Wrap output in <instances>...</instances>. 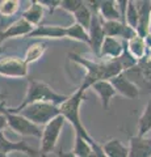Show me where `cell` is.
<instances>
[{
    "instance_id": "cell-8",
    "label": "cell",
    "mask_w": 151,
    "mask_h": 157,
    "mask_svg": "<svg viewBox=\"0 0 151 157\" xmlns=\"http://www.w3.org/2000/svg\"><path fill=\"white\" fill-rule=\"evenodd\" d=\"M0 152L4 155H9L12 152H20L29 157H41L40 151L30 147L26 141H12L4 135V132H0Z\"/></svg>"
},
{
    "instance_id": "cell-35",
    "label": "cell",
    "mask_w": 151,
    "mask_h": 157,
    "mask_svg": "<svg viewBox=\"0 0 151 157\" xmlns=\"http://www.w3.org/2000/svg\"><path fill=\"white\" fill-rule=\"evenodd\" d=\"M3 30L4 29H0V43L3 42Z\"/></svg>"
},
{
    "instance_id": "cell-36",
    "label": "cell",
    "mask_w": 151,
    "mask_h": 157,
    "mask_svg": "<svg viewBox=\"0 0 151 157\" xmlns=\"http://www.w3.org/2000/svg\"><path fill=\"white\" fill-rule=\"evenodd\" d=\"M0 157H8V155H4V153H2V152H0Z\"/></svg>"
},
{
    "instance_id": "cell-5",
    "label": "cell",
    "mask_w": 151,
    "mask_h": 157,
    "mask_svg": "<svg viewBox=\"0 0 151 157\" xmlns=\"http://www.w3.org/2000/svg\"><path fill=\"white\" fill-rule=\"evenodd\" d=\"M65 118L62 115L55 117L53 121H50L46 126H43L42 135H41V145H40V156L47 157L51 152H54L55 145L59 139V135L65 127Z\"/></svg>"
},
{
    "instance_id": "cell-32",
    "label": "cell",
    "mask_w": 151,
    "mask_h": 157,
    "mask_svg": "<svg viewBox=\"0 0 151 157\" xmlns=\"http://www.w3.org/2000/svg\"><path fill=\"white\" fill-rule=\"evenodd\" d=\"M57 157H76L71 151H63V149H58L57 151Z\"/></svg>"
},
{
    "instance_id": "cell-7",
    "label": "cell",
    "mask_w": 151,
    "mask_h": 157,
    "mask_svg": "<svg viewBox=\"0 0 151 157\" xmlns=\"http://www.w3.org/2000/svg\"><path fill=\"white\" fill-rule=\"evenodd\" d=\"M0 76L26 77L28 64L20 56H6L0 59Z\"/></svg>"
},
{
    "instance_id": "cell-23",
    "label": "cell",
    "mask_w": 151,
    "mask_h": 157,
    "mask_svg": "<svg viewBox=\"0 0 151 157\" xmlns=\"http://www.w3.org/2000/svg\"><path fill=\"white\" fill-rule=\"evenodd\" d=\"M72 16L75 18V24L80 25L81 28H84L85 30L88 32L89 25H91V20H92V12L85 2H83L81 6L72 13Z\"/></svg>"
},
{
    "instance_id": "cell-16",
    "label": "cell",
    "mask_w": 151,
    "mask_h": 157,
    "mask_svg": "<svg viewBox=\"0 0 151 157\" xmlns=\"http://www.w3.org/2000/svg\"><path fill=\"white\" fill-rule=\"evenodd\" d=\"M91 88L96 92V94L100 97L101 105H103L104 110H106L109 107V105H110L112 98H113L117 94L116 90H114V88H113V85L110 84V81H108V80L97 81Z\"/></svg>"
},
{
    "instance_id": "cell-4",
    "label": "cell",
    "mask_w": 151,
    "mask_h": 157,
    "mask_svg": "<svg viewBox=\"0 0 151 157\" xmlns=\"http://www.w3.org/2000/svg\"><path fill=\"white\" fill-rule=\"evenodd\" d=\"M17 114L22 115L30 121L33 124L38 127L46 126L49 122L53 121L55 117L61 115L59 114V107L57 105L49 104V102H36V104H30L25 107H22Z\"/></svg>"
},
{
    "instance_id": "cell-2",
    "label": "cell",
    "mask_w": 151,
    "mask_h": 157,
    "mask_svg": "<svg viewBox=\"0 0 151 157\" xmlns=\"http://www.w3.org/2000/svg\"><path fill=\"white\" fill-rule=\"evenodd\" d=\"M67 97L69 96L57 93L50 85H47L46 82L34 80V78H29L26 94L24 97L22 102L16 107H7V109L11 113H17V111H20L22 107H25L30 104H36V102H49V104L59 106L67 100Z\"/></svg>"
},
{
    "instance_id": "cell-11",
    "label": "cell",
    "mask_w": 151,
    "mask_h": 157,
    "mask_svg": "<svg viewBox=\"0 0 151 157\" xmlns=\"http://www.w3.org/2000/svg\"><path fill=\"white\" fill-rule=\"evenodd\" d=\"M138 11V26L137 36L141 38H146L150 34V14H151V2H134Z\"/></svg>"
},
{
    "instance_id": "cell-26",
    "label": "cell",
    "mask_w": 151,
    "mask_h": 157,
    "mask_svg": "<svg viewBox=\"0 0 151 157\" xmlns=\"http://www.w3.org/2000/svg\"><path fill=\"white\" fill-rule=\"evenodd\" d=\"M124 22L131 28L133 30H137L138 26V11L135 7L134 2H128V7H126V12L124 16Z\"/></svg>"
},
{
    "instance_id": "cell-21",
    "label": "cell",
    "mask_w": 151,
    "mask_h": 157,
    "mask_svg": "<svg viewBox=\"0 0 151 157\" xmlns=\"http://www.w3.org/2000/svg\"><path fill=\"white\" fill-rule=\"evenodd\" d=\"M47 50V43L46 42H33L28 46L26 51H25V56H24V60H25L26 64L29 63H34L38 59H41L43 56V54Z\"/></svg>"
},
{
    "instance_id": "cell-29",
    "label": "cell",
    "mask_w": 151,
    "mask_h": 157,
    "mask_svg": "<svg viewBox=\"0 0 151 157\" xmlns=\"http://www.w3.org/2000/svg\"><path fill=\"white\" fill-rule=\"evenodd\" d=\"M81 4H83V2H80V0H63V2H61L59 7L72 14Z\"/></svg>"
},
{
    "instance_id": "cell-30",
    "label": "cell",
    "mask_w": 151,
    "mask_h": 157,
    "mask_svg": "<svg viewBox=\"0 0 151 157\" xmlns=\"http://www.w3.org/2000/svg\"><path fill=\"white\" fill-rule=\"evenodd\" d=\"M37 2H38V4H40V6H42L43 8L46 7L50 12H53L57 7H59V4H61V2H54V0H37Z\"/></svg>"
},
{
    "instance_id": "cell-9",
    "label": "cell",
    "mask_w": 151,
    "mask_h": 157,
    "mask_svg": "<svg viewBox=\"0 0 151 157\" xmlns=\"http://www.w3.org/2000/svg\"><path fill=\"white\" fill-rule=\"evenodd\" d=\"M88 37H89V47L93 51L96 56H99L100 54V47L103 45L104 41V30H103V21L99 17L97 13H92V20H91V25L88 29Z\"/></svg>"
},
{
    "instance_id": "cell-1",
    "label": "cell",
    "mask_w": 151,
    "mask_h": 157,
    "mask_svg": "<svg viewBox=\"0 0 151 157\" xmlns=\"http://www.w3.org/2000/svg\"><path fill=\"white\" fill-rule=\"evenodd\" d=\"M69 56L71 60L83 66V68H85L87 71L85 77L83 80V84L80 85V89L84 92L88 88H91L95 82L101 80L109 81L110 78H113L117 75L124 72L118 59H109V60H105V62H93L87 58H83L79 54H72V52L69 54Z\"/></svg>"
},
{
    "instance_id": "cell-19",
    "label": "cell",
    "mask_w": 151,
    "mask_h": 157,
    "mask_svg": "<svg viewBox=\"0 0 151 157\" xmlns=\"http://www.w3.org/2000/svg\"><path fill=\"white\" fill-rule=\"evenodd\" d=\"M126 48H128L129 54L137 62H139L141 59H143L147 55V46H146V43H145V39L138 36L133 37L126 42Z\"/></svg>"
},
{
    "instance_id": "cell-34",
    "label": "cell",
    "mask_w": 151,
    "mask_h": 157,
    "mask_svg": "<svg viewBox=\"0 0 151 157\" xmlns=\"http://www.w3.org/2000/svg\"><path fill=\"white\" fill-rule=\"evenodd\" d=\"M145 43H146V46H147V47H150V48H151V33L149 34L147 37L145 38Z\"/></svg>"
},
{
    "instance_id": "cell-13",
    "label": "cell",
    "mask_w": 151,
    "mask_h": 157,
    "mask_svg": "<svg viewBox=\"0 0 151 157\" xmlns=\"http://www.w3.org/2000/svg\"><path fill=\"white\" fill-rule=\"evenodd\" d=\"M33 29L34 28H33L26 20L20 17L3 30V42L6 41V39H9V38L29 37V34L33 32Z\"/></svg>"
},
{
    "instance_id": "cell-28",
    "label": "cell",
    "mask_w": 151,
    "mask_h": 157,
    "mask_svg": "<svg viewBox=\"0 0 151 157\" xmlns=\"http://www.w3.org/2000/svg\"><path fill=\"white\" fill-rule=\"evenodd\" d=\"M137 66L142 76L145 77V80L151 85V55H146L143 59H141L137 63Z\"/></svg>"
},
{
    "instance_id": "cell-24",
    "label": "cell",
    "mask_w": 151,
    "mask_h": 157,
    "mask_svg": "<svg viewBox=\"0 0 151 157\" xmlns=\"http://www.w3.org/2000/svg\"><path fill=\"white\" fill-rule=\"evenodd\" d=\"M76 157H95L92 145L83 139L80 135L75 134V143H74V149L71 151Z\"/></svg>"
},
{
    "instance_id": "cell-15",
    "label": "cell",
    "mask_w": 151,
    "mask_h": 157,
    "mask_svg": "<svg viewBox=\"0 0 151 157\" xmlns=\"http://www.w3.org/2000/svg\"><path fill=\"white\" fill-rule=\"evenodd\" d=\"M30 38H66V28L59 25H38L29 34Z\"/></svg>"
},
{
    "instance_id": "cell-22",
    "label": "cell",
    "mask_w": 151,
    "mask_h": 157,
    "mask_svg": "<svg viewBox=\"0 0 151 157\" xmlns=\"http://www.w3.org/2000/svg\"><path fill=\"white\" fill-rule=\"evenodd\" d=\"M151 131V100L145 106L142 115L137 123V136H146Z\"/></svg>"
},
{
    "instance_id": "cell-25",
    "label": "cell",
    "mask_w": 151,
    "mask_h": 157,
    "mask_svg": "<svg viewBox=\"0 0 151 157\" xmlns=\"http://www.w3.org/2000/svg\"><path fill=\"white\" fill-rule=\"evenodd\" d=\"M66 38L74 39V41L77 42H84L87 45H89L88 32L80 25H77V24H72L70 26H66Z\"/></svg>"
},
{
    "instance_id": "cell-12",
    "label": "cell",
    "mask_w": 151,
    "mask_h": 157,
    "mask_svg": "<svg viewBox=\"0 0 151 157\" xmlns=\"http://www.w3.org/2000/svg\"><path fill=\"white\" fill-rule=\"evenodd\" d=\"M128 157H151V137L130 136Z\"/></svg>"
},
{
    "instance_id": "cell-18",
    "label": "cell",
    "mask_w": 151,
    "mask_h": 157,
    "mask_svg": "<svg viewBox=\"0 0 151 157\" xmlns=\"http://www.w3.org/2000/svg\"><path fill=\"white\" fill-rule=\"evenodd\" d=\"M104 155L106 157H128L129 148L125 144L121 143L118 139H109L108 141L101 145Z\"/></svg>"
},
{
    "instance_id": "cell-14",
    "label": "cell",
    "mask_w": 151,
    "mask_h": 157,
    "mask_svg": "<svg viewBox=\"0 0 151 157\" xmlns=\"http://www.w3.org/2000/svg\"><path fill=\"white\" fill-rule=\"evenodd\" d=\"M125 42H121L117 38L105 37L103 45L100 47V58H109V59H118L121 54L124 52Z\"/></svg>"
},
{
    "instance_id": "cell-20",
    "label": "cell",
    "mask_w": 151,
    "mask_h": 157,
    "mask_svg": "<svg viewBox=\"0 0 151 157\" xmlns=\"http://www.w3.org/2000/svg\"><path fill=\"white\" fill-rule=\"evenodd\" d=\"M24 20L30 24L33 28L41 25V21L43 18V7L38 4V2H32V4L28 7V9L21 16Z\"/></svg>"
},
{
    "instance_id": "cell-6",
    "label": "cell",
    "mask_w": 151,
    "mask_h": 157,
    "mask_svg": "<svg viewBox=\"0 0 151 157\" xmlns=\"http://www.w3.org/2000/svg\"><path fill=\"white\" fill-rule=\"evenodd\" d=\"M0 111L6 115L8 127L12 131L16 132V134L21 136H33V137L41 139V135H42L41 127L33 124L30 121H28L26 118H24L22 115L17 114V113H11L4 106L3 102L0 104Z\"/></svg>"
},
{
    "instance_id": "cell-27",
    "label": "cell",
    "mask_w": 151,
    "mask_h": 157,
    "mask_svg": "<svg viewBox=\"0 0 151 157\" xmlns=\"http://www.w3.org/2000/svg\"><path fill=\"white\" fill-rule=\"evenodd\" d=\"M20 2L18 0H3L0 2V14L3 17H11L18 11Z\"/></svg>"
},
{
    "instance_id": "cell-3",
    "label": "cell",
    "mask_w": 151,
    "mask_h": 157,
    "mask_svg": "<svg viewBox=\"0 0 151 157\" xmlns=\"http://www.w3.org/2000/svg\"><path fill=\"white\" fill-rule=\"evenodd\" d=\"M83 101H84V90H81L79 88L71 96L67 97V100L58 107H59V114L65 118V121L71 123L75 134L80 135L83 139H85L89 144H92L95 139L88 134V131L85 130L80 119V106Z\"/></svg>"
},
{
    "instance_id": "cell-33",
    "label": "cell",
    "mask_w": 151,
    "mask_h": 157,
    "mask_svg": "<svg viewBox=\"0 0 151 157\" xmlns=\"http://www.w3.org/2000/svg\"><path fill=\"white\" fill-rule=\"evenodd\" d=\"M6 127H8L7 118H6V115H4L2 111H0V132H3V130L6 128Z\"/></svg>"
},
{
    "instance_id": "cell-37",
    "label": "cell",
    "mask_w": 151,
    "mask_h": 157,
    "mask_svg": "<svg viewBox=\"0 0 151 157\" xmlns=\"http://www.w3.org/2000/svg\"><path fill=\"white\" fill-rule=\"evenodd\" d=\"M150 33H151V14H150Z\"/></svg>"
},
{
    "instance_id": "cell-17",
    "label": "cell",
    "mask_w": 151,
    "mask_h": 157,
    "mask_svg": "<svg viewBox=\"0 0 151 157\" xmlns=\"http://www.w3.org/2000/svg\"><path fill=\"white\" fill-rule=\"evenodd\" d=\"M97 14L101 18V21H121V13L118 6H117V2L113 0H104V2H100L99 6V11Z\"/></svg>"
},
{
    "instance_id": "cell-38",
    "label": "cell",
    "mask_w": 151,
    "mask_h": 157,
    "mask_svg": "<svg viewBox=\"0 0 151 157\" xmlns=\"http://www.w3.org/2000/svg\"><path fill=\"white\" fill-rule=\"evenodd\" d=\"M2 52H3V47H2V46H0V54H2Z\"/></svg>"
},
{
    "instance_id": "cell-10",
    "label": "cell",
    "mask_w": 151,
    "mask_h": 157,
    "mask_svg": "<svg viewBox=\"0 0 151 157\" xmlns=\"http://www.w3.org/2000/svg\"><path fill=\"white\" fill-rule=\"evenodd\" d=\"M109 81H110V84L113 85L116 93H118V94H121L122 97L129 98V100H137L138 98L139 89L125 76L124 72L117 75L113 78H110Z\"/></svg>"
},
{
    "instance_id": "cell-31",
    "label": "cell",
    "mask_w": 151,
    "mask_h": 157,
    "mask_svg": "<svg viewBox=\"0 0 151 157\" xmlns=\"http://www.w3.org/2000/svg\"><path fill=\"white\" fill-rule=\"evenodd\" d=\"M91 145H92V149H93L95 157H106V156L104 155L103 149H101V144H99L96 140H95V141H93V143H92Z\"/></svg>"
}]
</instances>
